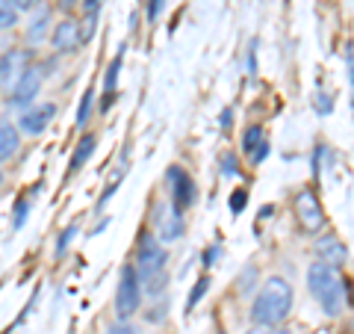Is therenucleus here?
<instances>
[{
  "label": "nucleus",
  "instance_id": "nucleus-1",
  "mask_svg": "<svg viewBox=\"0 0 354 334\" xmlns=\"http://www.w3.org/2000/svg\"><path fill=\"white\" fill-rule=\"evenodd\" d=\"M292 310V287L286 278L272 275L269 281L260 287L257 299H254L251 308V319L257 326H281V322L290 317Z\"/></svg>",
  "mask_w": 354,
  "mask_h": 334
},
{
  "label": "nucleus",
  "instance_id": "nucleus-2",
  "mask_svg": "<svg viewBox=\"0 0 354 334\" xmlns=\"http://www.w3.org/2000/svg\"><path fill=\"white\" fill-rule=\"evenodd\" d=\"M307 287L313 299L328 317H337L342 314V305H346V281L339 278L337 266H328L322 261H316L313 266L307 270Z\"/></svg>",
  "mask_w": 354,
  "mask_h": 334
},
{
  "label": "nucleus",
  "instance_id": "nucleus-3",
  "mask_svg": "<svg viewBox=\"0 0 354 334\" xmlns=\"http://www.w3.org/2000/svg\"><path fill=\"white\" fill-rule=\"evenodd\" d=\"M165 263H169V252L162 249L157 237H142L139 254H136V275L142 287H148L151 296H160L165 287Z\"/></svg>",
  "mask_w": 354,
  "mask_h": 334
},
{
  "label": "nucleus",
  "instance_id": "nucleus-4",
  "mask_svg": "<svg viewBox=\"0 0 354 334\" xmlns=\"http://www.w3.org/2000/svg\"><path fill=\"white\" fill-rule=\"evenodd\" d=\"M142 305V281L136 275V266H121L118 287H115V317L130 319Z\"/></svg>",
  "mask_w": 354,
  "mask_h": 334
},
{
  "label": "nucleus",
  "instance_id": "nucleus-5",
  "mask_svg": "<svg viewBox=\"0 0 354 334\" xmlns=\"http://www.w3.org/2000/svg\"><path fill=\"white\" fill-rule=\"evenodd\" d=\"M41 77H44V71L39 69V65H30V69L15 80V86L9 89L6 104L15 107V109H27L41 92Z\"/></svg>",
  "mask_w": 354,
  "mask_h": 334
},
{
  "label": "nucleus",
  "instance_id": "nucleus-6",
  "mask_svg": "<svg viewBox=\"0 0 354 334\" xmlns=\"http://www.w3.org/2000/svg\"><path fill=\"white\" fill-rule=\"evenodd\" d=\"M153 228H157V240L174 243L183 234V213L171 202H160L153 207Z\"/></svg>",
  "mask_w": 354,
  "mask_h": 334
},
{
  "label": "nucleus",
  "instance_id": "nucleus-7",
  "mask_svg": "<svg viewBox=\"0 0 354 334\" xmlns=\"http://www.w3.org/2000/svg\"><path fill=\"white\" fill-rule=\"evenodd\" d=\"M32 65V51L27 48H12L0 57V89H12L15 80Z\"/></svg>",
  "mask_w": 354,
  "mask_h": 334
},
{
  "label": "nucleus",
  "instance_id": "nucleus-8",
  "mask_svg": "<svg viewBox=\"0 0 354 334\" xmlns=\"http://www.w3.org/2000/svg\"><path fill=\"white\" fill-rule=\"evenodd\" d=\"M295 216L301 222V228L316 234L319 228L325 225V213H322V204H319L316 193H310V189H301L295 198Z\"/></svg>",
  "mask_w": 354,
  "mask_h": 334
},
{
  "label": "nucleus",
  "instance_id": "nucleus-9",
  "mask_svg": "<svg viewBox=\"0 0 354 334\" xmlns=\"http://www.w3.org/2000/svg\"><path fill=\"white\" fill-rule=\"evenodd\" d=\"M53 116H57V107H53V104L27 107L24 113H21L15 128H18V133H27V137H41V133L48 130V125L53 121Z\"/></svg>",
  "mask_w": 354,
  "mask_h": 334
},
{
  "label": "nucleus",
  "instance_id": "nucleus-10",
  "mask_svg": "<svg viewBox=\"0 0 354 334\" xmlns=\"http://www.w3.org/2000/svg\"><path fill=\"white\" fill-rule=\"evenodd\" d=\"M169 184H171V204H174L177 210L195 204L198 186H195L192 177L180 169V166H171V169H169Z\"/></svg>",
  "mask_w": 354,
  "mask_h": 334
},
{
  "label": "nucleus",
  "instance_id": "nucleus-11",
  "mask_svg": "<svg viewBox=\"0 0 354 334\" xmlns=\"http://www.w3.org/2000/svg\"><path fill=\"white\" fill-rule=\"evenodd\" d=\"M80 42H83V30H80L77 21L65 18V21H59V24H53L50 44L57 48V53H74L77 48H80Z\"/></svg>",
  "mask_w": 354,
  "mask_h": 334
},
{
  "label": "nucleus",
  "instance_id": "nucleus-12",
  "mask_svg": "<svg viewBox=\"0 0 354 334\" xmlns=\"http://www.w3.org/2000/svg\"><path fill=\"white\" fill-rule=\"evenodd\" d=\"M316 252H319V261L328 263V266H342V263H346V258H348L346 246H342L337 237H322L316 243Z\"/></svg>",
  "mask_w": 354,
  "mask_h": 334
},
{
  "label": "nucleus",
  "instance_id": "nucleus-13",
  "mask_svg": "<svg viewBox=\"0 0 354 334\" xmlns=\"http://www.w3.org/2000/svg\"><path fill=\"white\" fill-rule=\"evenodd\" d=\"M21 148V133L12 121H0V163L12 160Z\"/></svg>",
  "mask_w": 354,
  "mask_h": 334
},
{
  "label": "nucleus",
  "instance_id": "nucleus-14",
  "mask_svg": "<svg viewBox=\"0 0 354 334\" xmlns=\"http://www.w3.org/2000/svg\"><path fill=\"white\" fill-rule=\"evenodd\" d=\"M48 27H50V9L41 6L39 15H32L30 27H27V42H30V44L44 42V36H48Z\"/></svg>",
  "mask_w": 354,
  "mask_h": 334
},
{
  "label": "nucleus",
  "instance_id": "nucleus-15",
  "mask_svg": "<svg viewBox=\"0 0 354 334\" xmlns=\"http://www.w3.org/2000/svg\"><path fill=\"white\" fill-rule=\"evenodd\" d=\"M95 146H97L95 137H83V139H80V146H77L74 157H71V163H68V175H77V172L83 169V166L88 163V157L95 154Z\"/></svg>",
  "mask_w": 354,
  "mask_h": 334
},
{
  "label": "nucleus",
  "instance_id": "nucleus-16",
  "mask_svg": "<svg viewBox=\"0 0 354 334\" xmlns=\"http://www.w3.org/2000/svg\"><path fill=\"white\" fill-rule=\"evenodd\" d=\"M242 142H245V151H251L257 163L266 157V154H269V142L263 139V128H257V125L245 130V139H242Z\"/></svg>",
  "mask_w": 354,
  "mask_h": 334
},
{
  "label": "nucleus",
  "instance_id": "nucleus-17",
  "mask_svg": "<svg viewBox=\"0 0 354 334\" xmlns=\"http://www.w3.org/2000/svg\"><path fill=\"white\" fill-rule=\"evenodd\" d=\"M121 60H124V48L115 53V60L109 62V69L104 74V98H113L115 95V86H118V71H121Z\"/></svg>",
  "mask_w": 354,
  "mask_h": 334
},
{
  "label": "nucleus",
  "instance_id": "nucleus-18",
  "mask_svg": "<svg viewBox=\"0 0 354 334\" xmlns=\"http://www.w3.org/2000/svg\"><path fill=\"white\" fill-rule=\"evenodd\" d=\"M18 24V9L12 0H0V30H12Z\"/></svg>",
  "mask_w": 354,
  "mask_h": 334
},
{
  "label": "nucleus",
  "instance_id": "nucleus-19",
  "mask_svg": "<svg viewBox=\"0 0 354 334\" xmlns=\"http://www.w3.org/2000/svg\"><path fill=\"white\" fill-rule=\"evenodd\" d=\"M77 231H80V225H77V222H71L68 228H65L59 237H57V258H62L65 252H68V246H71V240L77 237Z\"/></svg>",
  "mask_w": 354,
  "mask_h": 334
},
{
  "label": "nucleus",
  "instance_id": "nucleus-20",
  "mask_svg": "<svg viewBox=\"0 0 354 334\" xmlns=\"http://www.w3.org/2000/svg\"><path fill=\"white\" fill-rule=\"evenodd\" d=\"M92 98H95V95H92V89H88V92L83 95L80 107H77V128H80V130L88 125V116H92Z\"/></svg>",
  "mask_w": 354,
  "mask_h": 334
},
{
  "label": "nucleus",
  "instance_id": "nucleus-21",
  "mask_svg": "<svg viewBox=\"0 0 354 334\" xmlns=\"http://www.w3.org/2000/svg\"><path fill=\"white\" fill-rule=\"evenodd\" d=\"M27 216H30V202H27V198H21V202L15 204V219H12V228H15V231L24 228Z\"/></svg>",
  "mask_w": 354,
  "mask_h": 334
},
{
  "label": "nucleus",
  "instance_id": "nucleus-22",
  "mask_svg": "<svg viewBox=\"0 0 354 334\" xmlns=\"http://www.w3.org/2000/svg\"><path fill=\"white\" fill-rule=\"evenodd\" d=\"M162 3H165V0H148V9H145L148 21H157V18H160V12H162Z\"/></svg>",
  "mask_w": 354,
  "mask_h": 334
},
{
  "label": "nucleus",
  "instance_id": "nucleus-23",
  "mask_svg": "<svg viewBox=\"0 0 354 334\" xmlns=\"http://www.w3.org/2000/svg\"><path fill=\"white\" fill-rule=\"evenodd\" d=\"M106 334H136V331L130 328V322H127V319H118L115 326H109V331H106Z\"/></svg>",
  "mask_w": 354,
  "mask_h": 334
},
{
  "label": "nucleus",
  "instance_id": "nucleus-24",
  "mask_svg": "<svg viewBox=\"0 0 354 334\" xmlns=\"http://www.w3.org/2000/svg\"><path fill=\"white\" fill-rule=\"evenodd\" d=\"M316 109H319V113H322V116H328L330 113V109H334V104H330V98L322 92V95H319L316 98Z\"/></svg>",
  "mask_w": 354,
  "mask_h": 334
},
{
  "label": "nucleus",
  "instance_id": "nucleus-25",
  "mask_svg": "<svg viewBox=\"0 0 354 334\" xmlns=\"http://www.w3.org/2000/svg\"><path fill=\"white\" fill-rule=\"evenodd\" d=\"M221 172L236 175V157H234V154H225V157H221Z\"/></svg>",
  "mask_w": 354,
  "mask_h": 334
},
{
  "label": "nucleus",
  "instance_id": "nucleus-26",
  "mask_svg": "<svg viewBox=\"0 0 354 334\" xmlns=\"http://www.w3.org/2000/svg\"><path fill=\"white\" fill-rule=\"evenodd\" d=\"M207 284H209L207 278H201V281L195 284V293H192V299H189V308H195V302H198V299H201V296L207 293Z\"/></svg>",
  "mask_w": 354,
  "mask_h": 334
},
{
  "label": "nucleus",
  "instance_id": "nucleus-27",
  "mask_svg": "<svg viewBox=\"0 0 354 334\" xmlns=\"http://www.w3.org/2000/svg\"><path fill=\"white\" fill-rule=\"evenodd\" d=\"M251 334H290V331H283L278 326H260V328H254Z\"/></svg>",
  "mask_w": 354,
  "mask_h": 334
},
{
  "label": "nucleus",
  "instance_id": "nucleus-28",
  "mask_svg": "<svg viewBox=\"0 0 354 334\" xmlns=\"http://www.w3.org/2000/svg\"><path fill=\"white\" fill-rule=\"evenodd\" d=\"M36 3H39V0H12V6L18 9V12H27V9H32Z\"/></svg>",
  "mask_w": 354,
  "mask_h": 334
},
{
  "label": "nucleus",
  "instance_id": "nucleus-29",
  "mask_svg": "<svg viewBox=\"0 0 354 334\" xmlns=\"http://www.w3.org/2000/svg\"><path fill=\"white\" fill-rule=\"evenodd\" d=\"M242 204H245V193H236V195H234V202H230V207H234V213H239Z\"/></svg>",
  "mask_w": 354,
  "mask_h": 334
},
{
  "label": "nucleus",
  "instance_id": "nucleus-30",
  "mask_svg": "<svg viewBox=\"0 0 354 334\" xmlns=\"http://www.w3.org/2000/svg\"><path fill=\"white\" fill-rule=\"evenodd\" d=\"M216 254H218V249H209V252H207V266H213V261H216Z\"/></svg>",
  "mask_w": 354,
  "mask_h": 334
},
{
  "label": "nucleus",
  "instance_id": "nucleus-31",
  "mask_svg": "<svg viewBox=\"0 0 354 334\" xmlns=\"http://www.w3.org/2000/svg\"><path fill=\"white\" fill-rule=\"evenodd\" d=\"M348 71H351V86H354V53L348 51Z\"/></svg>",
  "mask_w": 354,
  "mask_h": 334
},
{
  "label": "nucleus",
  "instance_id": "nucleus-32",
  "mask_svg": "<svg viewBox=\"0 0 354 334\" xmlns=\"http://www.w3.org/2000/svg\"><path fill=\"white\" fill-rule=\"evenodd\" d=\"M221 128H230V109L227 113H221Z\"/></svg>",
  "mask_w": 354,
  "mask_h": 334
},
{
  "label": "nucleus",
  "instance_id": "nucleus-33",
  "mask_svg": "<svg viewBox=\"0 0 354 334\" xmlns=\"http://www.w3.org/2000/svg\"><path fill=\"white\" fill-rule=\"evenodd\" d=\"M59 6H62V9H71V6H74V0H62Z\"/></svg>",
  "mask_w": 354,
  "mask_h": 334
},
{
  "label": "nucleus",
  "instance_id": "nucleus-34",
  "mask_svg": "<svg viewBox=\"0 0 354 334\" xmlns=\"http://www.w3.org/2000/svg\"><path fill=\"white\" fill-rule=\"evenodd\" d=\"M0 186H3V172H0Z\"/></svg>",
  "mask_w": 354,
  "mask_h": 334
}]
</instances>
